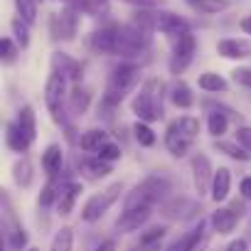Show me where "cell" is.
Returning a JSON list of instances; mask_svg holds the SVG:
<instances>
[{
  "instance_id": "6da1fadb",
  "label": "cell",
  "mask_w": 251,
  "mask_h": 251,
  "mask_svg": "<svg viewBox=\"0 0 251 251\" xmlns=\"http://www.w3.org/2000/svg\"><path fill=\"white\" fill-rule=\"evenodd\" d=\"M165 96H168V89H165L163 79L151 76V79H146V81L138 86V91H136V96H133V101H131V111L136 113L138 121L155 123V121H160L163 113H165V108H163Z\"/></svg>"
},
{
  "instance_id": "7a4b0ae2",
  "label": "cell",
  "mask_w": 251,
  "mask_h": 251,
  "mask_svg": "<svg viewBox=\"0 0 251 251\" xmlns=\"http://www.w3.org/2000/svg\"><path fill=\"white\" fill-rule=\"evenodd\" d=\"M138 64L133 62H121L111 69L108 74V84L103 89V96H101V108L103 111H113L121 106V101L131 94V89L136 86V79H138Z\"/></svg>"
},
{
  "instance_id": "3957f363",
  "label": "cell",
  "mask_w": 251,
  "mask_h": 251,
  "mask_svg": "<svg viewBox=\"0 0 251 251\" xmlns=\"http://www.w3.org/2000/svg\"><path fill=\"white\" fill-rule=\"evenodd\" d=\"M200 133V121L197 116H180L175 121L168 123V131H165V148L173 158H185Z\"/></svg>"
},
{
  "instance_id": "277c9868",
  "label": "cell",
  "mask_w": 251,
  "mask_h": 251,
  "mask_svg": "<svg viewBox=\"0 0 251 251\" xmlns=\"http://www.w3.org/2000/svg\"><path fill=\"white\" fill-rule=\"evenodd\" d=\"M170 195V182L160 175H151L138 182L123 200V209H138V207H155Z\"/></svg>"
},
{
  "instance_id": "5b68a950",
  "label": "cell",
  "mask_w": 251,
  "mask_h": 251,
  "mask_svg": "<svg viewBox=\"0 0 251 251\" xmlns=\"http://www.w3.org/2000/svg\"><path fill=\"white\" fill-rule=\"evenodd\" d=\"M67 74L52 69V74L47 76V84H45V106L52 116L54 123L59 126H67V116H64V101H67Z\"/></svg>"
},
{
  "instance_id": "8992f818",
  "label": "cell",
  "mask_w": 251,
  "mask_h": 251,
  "mask_svg": "<svg viewBox=\"0 0 251 251\" xmlns=\"http://www.w3.org/2000/svg\"><path fill=\"white\" fill-rule=\"evenodd\" d=\"M121 195H123V185H121V182H113V185L106 187L103 192L91 195V197L84 202V207H81V219H84V222H99V219L108 212V207L118 202Z\"/></svg>"
},
{
  "instance_id": "52a82bcc",
  "label": "cell",
  "mask_w": 251,
  "mask_h": 251,
  "mask_svg": "<svg viewBox=\"0 0 251 251\" xmlns=\"http://www.w3.org/2000/svg\"><path fill=\"white\" fill-rule=\"evenodd\" d=\"M244 202H246V200H234V202H229L226 207H217V212H212L209 222H212V226H214L217 234H224V236H226V234H231V231L236 229V224H239L241 217L246 214Z\"/></svg>"
},
{
  "instance_id": "ba28073f",
  "label": "cell",
  "mask_w": 251,
  "mask_h": 251,
  "mask_svg": "<svg viewBox=\"0 0 251 251\" xmlns=\"http://www.w3.org/2000/svg\"><path fill=\"white\" fill-rule=\"evenodd\" d=\"M195 52H197V40L192 32H185L180 37H175V45H173V54H170V74H182L192 59H195Z\"/></svg>"
},
{
  "instance_id": "9c48e42d",
  "label": "cell",
  "mask_w": 251,
  "mask_h": 251,
  "mask_svg": "<svg viewBox=\"0 0 251 251\" xmlns=\"http://www.w3.org/2000/svg\"><path fill=\"white\" fill-rule=\"evenodd\" d=\"M89 45H91V50L99 52V54L118 57V54H121V25L111 23V25L99 27V30L91 35Z\"/></svg>"
},
{
  "instance_id": "30bf717a",
  "label": "cell",
  "mask_w": 251,
  "mask_h": 251,
  "mask_svg": "<svg viewBox=\"0 0 251 251\" xmlns=\"http://www.w3.org/2000/svg\"><path fill=\"white\" fill-rule=\"evenodd\" d=\"M190 168H192V182H195V192L202 197L212 190V180H214V168L209 163V158L204 153H195L190 158Z\"/></svg>"
},
{
  "instance_id": "8fae6325",
  "label": "cell",
  "mask_w": 251,
  "mask_h": 251,
  "mask_svg": "<svg viewBox=\"0 0 251 251\" xmlns=\"http://www.w3.org/2000/svg\"><path fill=\"white\" fill-rule=\"evenodd\" d=\"M209 241V231H207V222L204 219H197V224L182 234L175 244H170L165 251H202Z\"/></svg>"
},
{
  "instance_id": "7c38bea8",
  "label": "cell",
  "mask_w": 251,
  "mask_h": 251,
  "mask_svg": "<svg viewBox=\"0 0 251 251\" xmlns=\"http://www.w3.org/2000/svg\"><path fill=\"white\" fill-rule=\"evenodd\" d=\"M76 23H79V13L67 5L59 15H52V32H54V37L57 40H74Z\"/></svg>"
},
{
  "instance_id": "4fadbf2b",
  "label": "cell",
  "mask_w": 251,
  "mask_h": 251,
  "mask_svg": "<svg viewBox=\"0 0 251 251\" xmlns=\"http://www.w3.org/2000/svg\"><path fill=\"white\" fill-rule=\"evenodd\" d=\"M153 214V207H138V209H123L116 219V229L128 234V231H138Z\"/></svg>"
},
{
  "instance_id": "5bb4252c",
  "label": "cell",
  "mask_w": 251,
  "mask_h": 251,
  "mask_svg": "<svg viewBox=\"0 0 251 251\" xmlns=\"http://www.w3.org/2000/svg\"><path fill=\"white\" fill-rule=\"evenodd\" d=\"M155 30L170 35V37H180L185 32H190V23L185 18H180L177 13L170 10H158L155 13Z\"/></svg>"
},
{
  "instance_id": "9a60e30c",
  "label": "cell",
  "mask_w": 251,
  "mask_h": 251,
  "mask_svg": "<svg viewBox=\"0 0 251 251\" xmlns=\"http://www.w3.org/2000/svg\"><path fill=\"white\" fill-rule=\"evenodd\" d=\"M231 111L224 108V106H209V113H207V131L209 136L217 141L222 136H226L229 131V121H231Z\"/></svg>"
},
{
  "instance_id": "2e32d148",
  "label": "cell",
  "mask_w": 251,
  "mask_h": 251,
  "mask_svg": "<svg viewBox=\"0 0 251 251\" xmlns=\"http://www.w3.org/2000/svg\"><path fill=\"white\" fill-rule=\"evenodd\" d=\"M217 54L224 57V59H246L251 57V45L246 40H236V37H226V40H219L217 42Z\"/></svg>"
},
{
  "instance_id": "e0dca14e",
  "label": "cell",
  "mask_w": 251,
  "mask_h": 251,
  "mask_svg": "<svg viewBox=\"0 0 251 251\" xmlns=\"http://www.w3.org/2000/svg\"><path fill=\"white\" fill-rule=\"evenodd\" d=\"M79 195H81V185H79V182H74V180L62 182V187H59V197H57V207H54L57 214H62V217L72 214V209H74Z\"/></svg>"
},
{
  "instance_id": "ac0fdd59",
  "label": "cell",
  "mask_w": 251,
  "mask_h": 251,
  "mask_svg": "<svg viewBox=\"0 0 251 251\" xmlns=\"http://www.w3.org/2000/svg\"><path fill=\"white\" fill-rule=\"evenodd\" d=\"M52 69H57V72L67 74V79H69V81L79 84V81H81L84 64H81V62H76V59H72V57H69V54H64V52H54V54H52Z\"/></svg>"
},
{
  "instance_id": "d6986e66",
  "label": "cell",
  "mask_w": 251,
  "mask_h": 251,
  "mask_svg": "<svg viewBox=\"0 0 251 251\" xmlns=\"http://www.w3.org/2000/svg\"><path fill=\"white\" fill-rule=\"evenodd\" d=\"M5 146H8L13 153H18V155H25V153L30 151L32 141L25 136V131L20 128V126H18L15 121H10V123L5 126Z\"/></svg>"
},
{
  "instance_id": "ffe728a7",
  "label": "cell",
  "mask_w": 251,
  "mask_h": 251,
  "mask_svg": "<svg viewBox=\"0 0 251 251\" xmlns=\"http://www.w3.org/2000/svg\"><path fill=\"white\" fill-rule=\"evenodd\" d=\"M165 236H168V226H151L138 236L136 251H163Z\"/></svg>"
},
{
  "instance_id": "44dd1931",
  "label": "cell",
  "mask_w": 251,
  "mask_h": 251,
  "mask_svg": "<svg viewBox=\"0 0 251 251\" xmlns=\"http://www.w3.org/2000/svg\"><path fill=\"white\" fill-rule=\"evenodd\" d=\"M229 192H231V173H229V168H217L214 170L209 197L219 204V202H226L229 200Z\"/></svg>"
},
{
  "instance_id": "7402d4cb",
  "label": "cell",
  "mask_w": 251,
  "mask_h": 251,
  "mask_svg": "<svg viewBox=\"0 0 251 251\" xmlns=\"http://www.w3.org/2000/svg\"><path fill=\"white\" fill-rule=\"evenodd\" d=\"M42 170L50 177H57L64 170V151H62V146L52 143V146L45 148V153H42Z\"/></svg>"
},
{
  "instance_id": "603a6c76",
  "label": "cell",
  "mask_w": 251,
  "mask_h": 251,
  "mask_svg": "<svg viewBox=\"0 0 251 251\" xmlns=\"http://www.w3.org/2000/svg\"><path fill=\"white\" fill-rule=\"evenodd\" d=\"M168 96H170V101H173L177 108H182V111L192 108V103H195L192 89H190V86H187L182 79H175V81L170 84V89H168Z\"/></svg>"
},
{
  "instance_id": "cb8c5ba5",
  "label": "cell",
  "mask_w": 251,
  "mask_h": 251,
  "mask_svg": "<svg viewBox=\"0 0 251 251\" xmlns=\"http://www.w3.org/2000/svg\"><path fill=\"white\" fill-rule=\"evenodd\" d=\"M106 143H111V138H108V133L101 131V128H91V131L81 133V138H79V148H81L84 153H94V155H96Z\"/></svg>"
},
{
  "instance_id": "d4e9b609",
  "label": "cell",
  "mask_w": 251,
  "mask_h": 251,
  "mask_svg": "<svg viewBox=\"0 0 251 251\" xmlns=\"http://www.w3.org/2000/svg\"><path fill=\"white\" fill-rule=\"evenodd\" d=\"M79 173L86 180H101V177H106L111 173V163H106L99 155H94V158H86V160L79 163Z\"/></svg>"
},
{
  "instance_id": "484cf974",
  "label": "cell",
  "mask_w": 251,
  "mask_h": 251,
  "mask_svg": "<svg viewBox=\"0 0 251 251\" xmlns=\"http://www.w3.org/2000/svg\"><path fill=\"white\" fill-rule=\"evenodd\" d=\"M197 86H200L202 91H207V94H226V91H229V81H226L222 74H214V72L200 74Z\"/></svg>"
},
{
  "instance_id": "4316f807",
  "label": "cell",
  "mask_w": 251,
  "mask_h": 251,
  "mask_svg": "<svg viewBox=\"0 0 251 251\" xmlns=\"http://www.w3.org/2000/svg\"><path fill=\"white\" fill-rule=\"evenodd\" d=\"M185 3L202 15H219L231 8V0H185Z\"/></svg>"
},
{
  "instance_id": "83f0119b",
  "label": "cell",
  "mask_w": 251,
  "mask_h": 251,
  "mask_svg": "<svg viewBox=\"0 0 251 251\" xmlns=\"http://www.w3.org/2000/svg\"><path fill=\"white\" fill-rule=\"evenodd\" d=\"M5 229V244L10 251H25L27 249V231L23 229L20 222L10 224V226H3Z\"/></svg>"
},
{
  "instance_id": "f1b7e54d",
  "label": "cell",
  "mask_w": 251,
  "mask_h": 251,
  "mask_svg": "<svg viewBox=\"0 0 251 251\" xmlns=\"http://www.w3.org/2000/svg\"><path fill=\"white\" fill-rule=\"evenodd\" d=\"M89 103H91V91H89L86 86H79V84H76L74 91L69 94V111H72V116L86 113Z\"/></svg>"
},
{
  "instance_id": "f546056e",
  "label": "cell",
  "mask_w": 251,
  "mask_h": 251,
  "mask_svg": "<svg viewBox=\"0 0 251 251\" xmlns=\"http://www.w3.org/2000/svg\"><path fill=\"white\" fill-rule=\"evenodd\" d=\"M13 180H15V185L23 187V190L32 185V180H35V168H32V163H30L25 155L13 165Z\"/></svg>"
},
{
  "instance_id": "4dcf8cb0",
  "label": "cell",
  "mask_w": 251,
  "mask_h": 251,
  "mask_svg": "<svg viewBox=\"0 0 251 251\" xmlns=\"http://www.w3.org/2000/svg\"><path fill=\"white\" fill-rule=\"evenodd\" d=\"M15 123L25 131V136L35 143V138H37V121H35V111H32V106H23V108L18 111V116H15Z\"/></svg>"
},
{
  "instance_id": "1f68e13d",
  "label": "cell",
  "mask_w": 251,
  "mask_h": 251,
  "mask_svg": "<svg viewBox=\"0 0 251 251\" xmlns=\"http://www.w3.org/2000/svg\"><path fill=\"white\" fill-rule=\"evenodd\" d=\"M59 187L62 182H57V177H50L45 182V187L40 190V197H37V204L42 209H50V207H57V197H59Z\"/></svg>"
},
{
  "instance_id": "d6a6232c",
  "label": "cell",
  "mask_w": 251,
  "mask_h": 251,
  "mask_svg": "<svg viewBox=\"0 0 251 251\" xmlns=\"http://www.w3.org/2000/svg\"><path fill=\"white\" fill-rule=\"evenodd\" d=\"M214 148H217L219 153H224L226 158L236 160V163H249V160H251V153H246L236 141H214Z\"/></svg>"
},
{
  "instance_id": "836d02e7",
  "label": "cell",
  "mask_w": 251,
  "mask_h": 251,
  "mask_svg": "<svg viewBox=\"0 0 251 251\" xmlns=\"http://www.w3.org/2000/svg\"><path fill=\"white\" fill-rule=\"evenodd\" d=\"M133 138H136L138 146H143V148H153L155 141H158V136H155L153 128H151V123H146V121H136V123H133Z\"/></svg>"
},
{
  "instance_id": "e575fe53",
  "label": "cell",
  "mask_w": 251,
  "mask_h": 251,
  "mask_svg": "<svg viewBox=\"0 0 251 251\" xmlns=\"http://www.w3.org/2000/svg\"><path fill=\"white\" fill-rule=\"evenodd\" d=\"M72 249H74V231L69 226H62L57 231V236L52 239L50 251H72Z\"/></svg>"
},
{
  "instance_id": "d590c367",
  "label": "cell",
  "mask_w": 251,
  "mask_h": 251,
  "mask_svg": "<svg viewBox=\"0 0 251 251\" xmlns=\"http://www.w3.org/2000/svg\"><path fill=\"white\" fill-rule=\"evenodd\" d=\"M15 10H18V18L32 25L37 20V0H15Z\"/></svg>"
},
{
  "instance_id": "8d00e7d4",
  "label": "cell",
  "mask_w": 251,
  "mask_h": 251,
  "mask_svg": "<svg viewBox=\"0 0 251 251\" xmlns=\"http://www.w3.org/2000/svg\"><path fill=\"white\" fill-rule=\"evenodd\" d=\"M13 35H15V42H18L20 50H27L30 47V25L23 18H15L13 20Z\"/></svg>"
},
{
  "instance_id": "74e56055",
  "label": "cell",
  "mask_w": 251,
  "mask_h": 251,
  "mask_svg": "<svg viewBox=\"0 0 251 251\" xmlns=\"http://www.w3.org/2000/svg\"><path fill=\"white\" fill-rule=\"evenodd\" d=\"M18 54H20V47H18V42L13 37H3V40H0V59H3L5 64H13Z\"/></svg>"
},
{
  "instance_id": "f35d334b",
  "label": "cell",
  "mask_w": 251,
  "mask_h": 251,
  "mask_svg": "<svg viewBox=\"0 0 251 251\" xmlns=\"http://www.w3.org/2000/svg\"><path fill=\"white\" fill-rule=\"evenodd\" d=\"M234 141H236L246 153H251V126H239V128L234 131Z\"/></svg>"
},
{
  "instance_id": "ab89813d",
  "label": "cell",
  "mask_w": 251,
  "mask_h": 251,
  "mask_svg": "<svg viewBox=\"0 0 251 251\" xmlns=\"http://www.w3.org/2000/svg\"><path fill=\"white\" fill-rule=\"evenodd\" d=\"M96 155H99L101 160H106V163H116V160H121V148H118L116 143H106Z\"/></svg>"
},
{
  "instance_id": "60d3db41",
  "label": "cell",
  "mask_w": 251,
  "mask_h": 251,
  "mask_svg": "<svg viewBox=\"0 0 251 251\" xmlns=\"http://www.w3.org/2000/svg\"><path fill=\"white\" fill-rule=\"evenodd\" d=\"M123 3H128L138 10H158L160 5H165V0H123Z\"/></svg>"
},
{
  "instance_id": "b9f144b4",
  "label": "cell",
  "mask_w": 251,
  "mask_h": 251,
  "mask_svg": "<svg viewBox=\"0 0 251 251\" xmlns=\"http://www.w3.org/2000/svg\"><path fill=\"white\" fill-rule=\"evenodd\" d=\"M231 79H234L236 84H241V86L251 89V69H246V67H239V69H234V72H231Z\"/></svg>"
},
{
  "instance_id": "7bdbcfd3",
  "label": "cell",
  "mask_w": 251,
  "mask_h": 251,
  "mask_svg": "<svg viewBox=\"0 0 251 251\" xmlns=\"http://www.w3.org/2000/svg\"><path fill=\"white\" fill-rule=\"evenodd\" d=\"M239 195H241V200L251 202V175L241 177V182H239Z\"/></svg>"
},
{
  "instance_id": "ee69618b",
  "label": "cell",
  "mask_w": 251,
  "mask_h": 251,
  "mask_svg": "<svg viewBox=\"0 0 251 251\" xmlns=\"http://www.w3.org/2000/svg\"><path fill=\"white\" fill-rule=\"evenodd\" d=\"M224 251H249V241H246V236H239V239L229 241V246H226Z\"/></svg>"
},
{
  "instance_id": "f6af8a7d",
  "label": "cell",
  "mask_w": 251,
  "mask_h": 251,
  "mask_svg": "<svg viewBox=\"0 0 251 251\" xmlns=\"http://www.w3.org/2000/svg\"><path fill=\"white\" fill-rule=\"evenodd\" d=\"M96 251H116V241L113 239H106V241H101L96 246Z\"/></svg>"
},
{
  "instance_id": "bcb514c9",
  "label": "cell",
  "mask_w": 251,
  "mask_h": 251,
  "mask_svg": "<svg viewBox=\"0 0 251 251\" xmlns=\"http://www.w3.org/2000/svg\"><path fill=\"white\" fill-rule=\"evenodd\" d=\"M239 27H241V30H244L246 35H251V15H246V18H244V20L239 23Z\"/></svg>"
},
{
  "instance_id": "7dc6e473",
  "label": "cell",
  "mask_w": 251,
  "mask_h": 251,
  "mask_svg": "<svg viewBox=\"0 0 251 251\" xmlns=\"http://www.w3.org/2000/svg\"><path fill=\"white\" fill-rule=\"evenodd\" d=\"M91 3H94V5H103V3H106V0H91Z\"/></svg>"
},
{
  "instance_id": "c3c4849f",
  "label": "cell",
  "mask_w": 251,
  "mask_h": 251,
  "mask_svg": "<svg viewBox=\"0 0 251 251\" xmlns=\"http://www.w3.org/2000/svg\"><path fill=\"white\" fill-rule=\"evenodd\" d=\"M27 251H40V249H35V246H32V249H27Z\"/></svg>"
},
{
  "instance_id": "681fc988",
  "label": "cell",
  "mask_w": 251,
  "mask_h": 251,
  "mask_svg": "<svg viewBox=\"0 0 251 251\" xmlns=\"http://www.w3.org/2000/svg\"><path fill=\"white\" fill-rule=\"evenodd\" d=\"M249 234H251V222H249Z\"/></svg>"
}]
</instances>
